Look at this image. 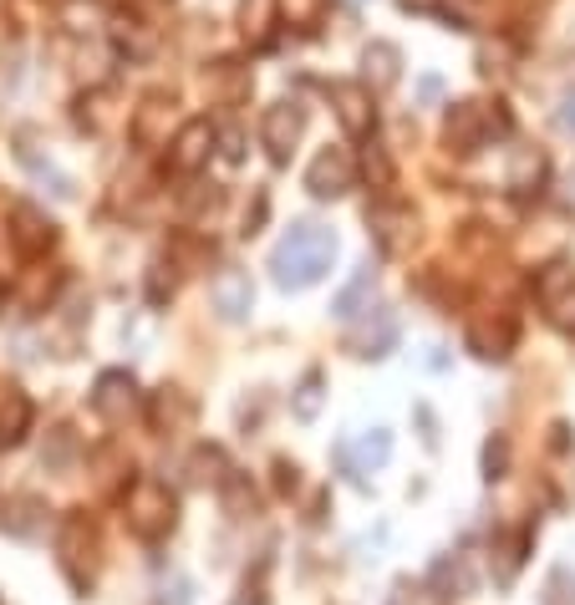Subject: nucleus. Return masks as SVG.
<instances>
[{"label": "nucleus", "instance_id": "bb28decb", "mask_svg": "<svg viewBox=\"0 0 575 605\" xmlns=\"http://www.w3.org/2000/svg\"><path fill=\"white\" fill-rule=\"evenodd\" d=\"M505 468H509V443L505 437H489L484 443V478L495 484V478H505Z\"/></svg>", "mask_w": 575, "mask_h": 605}, {"label": "nucleus", "instance_id": "f8f14e48", "mask_svg": "<svg viewBox=\"0 0 575 605\" xmlns=\"http://www.w3.org/2000/svg\"><path fill=\"white\" fill-rule=\"evenodd\" d=\"M361 82H367L377 97L392 93V87L402 82V52L392 46V41H372V46L361 52Z\"/></svg>", "mask_w": 575, "mask_h": 605}, {"label": "nucleus", "instance_id": "9b49d317", "mask_svg": "<svg viewBox=\"0 0 575 605\" xmlns=\"http://www.w3.org/2000/svg\"><path fill=\"white\" fill-rule=\"evenodd\" d=\"M138 408V382L128 371H102L93 387V412H102L108 422H122Z\"/></svg>", "mask_w": 575, "mask_h": 605}, {"label": "nucleus", "instance_id": "dca6fc26", "mask_svg": "<svg viewBox=\"0 0 575 605\" xmlns=\"http://www.w3.org/2000/svg\"><path fill=\"white\" fill-rule=\"evenodd\" d=\"M367 224H372V239L388 255H398L402 245H408V235H413V229H408L413 214H408V209H372V214H367Z\"/></svg>", "mask_w": 575, "mask_h": 605}, {"label": "nucleus", "instance_id": "2f4dec72", "mask_svg": "<svg viewBox=\"0 0 575 605\" xmlns=\"http://www.w3.org/2000/svg\"><path fill=\"white\" fill-rule=\"evenodd\" d=\"M163 605H194V601H188V580L184 575H174V601L163 595Z\"/></svg>", "mask_w": 575, "mask_h": 605}, {"label": "nucleus", "instance_id": "f257e3e1", "mask_svg": "<svg viewBox=\"0 0 575 605\" xmlns=\"http://www.w3.org/2000/svg\"><path fill=\"white\" fill-rule=\"evenodd\" d=\"M336 250L341 245H336L326 224H291L285 239L270 250V276H275L281 290H311L336 264Z\"/></svg>", "mask_w": 575, "mask_h": 605}, {"label": "nucleus", "instance_id": "6ab92c4d", "mask_svg": "<svg viewBox=\"0 0 575 605\" xmlns=\"http://www.w3.org/2000/svg\"><path fill=\"white\" fill-rule=\"evenodd\" d=\"M188 418H194V408H188V397L178 392V387H163V392L153 397V428H159V433H174Z\"/></svg>", "mask_w": 575, "mask_h": 605}, {"label": "nucleus", "instance_id": "c756f323", "mask_svg": "<svg viewBox=\"0 0 575 605\" xmlns=\"http://www.w3.org/2000/svg\"><path fill=\"white\" fill-rule=\"evenodd\" d=\"M545 316L555 321L561 331H575V290H571V295H561L555 305H545Z\"/></svg>", "mask_w": 575, "mask_h": 605}, {"label": "nucleus", "instance_id": "7c9ffc66", "mask_svg": "<svg viewBox=\"0 0 575 605\" xmlns=\"http://www.w3.org/2000/svg\"><path fill=\"white\" fill-rule=\"evenodd\" d=\"M555 128H561V132H575V87L561 97V112H555Z\"/></svg>", "mask_w": 575, "mask_h": 605}, {"label": "nucleus", "instance_id": "0eeeda50", "mask_svg": "<svg viewBox=\"0 0 575 605\" xmlns=\"http://www.w3.org/2000/svg\"><path fill=\"white\" fill-rule=\"evenodd\" d=\"M377 93L367 82H332V112L336 122L351 132V138H372L377 128Z\"/></svg>", "mask_w": 575, "mask_h": 605}, {"label": "nucleus", "instance_id": "f3484780", "mask_svg": "<svg viewBox=\"0 0 575 605\" xmlns=\"http://www.w3.org/2000/svg\"><path fill=\"white\" fill-rule=\"evenodd\" d=\"M524 550H530V529H514V534H495V585H509L524 565Z\"/></svg>", "mask_w": 575, "mask_h": 605}, {"label": "nucleus", "instance_id": "aec40b11", "mask_svg": "<svg viewBox=\"0 0 575 605\" xmlns=\"http://www.w3.org/2000/svg\"><path fill=\"white\" fill-rule=\"evenodd\" d=\"M204 82H209V93H215L219 102H240V97L250 93V77H245V66H235V62H215Z\"/></svg>", "mask_w": 575, "mask_h": 605}, {"label": "nucleus", "instance_id": "9d476101", "mask_svg": "<svg viewBox=\"0 0 575 605\" xmlns=\"http://www.w3.org/2000/svg\"><path fill=\"white\" fill-rule=\"evenodd\" d=\"M209 305L219 311V321H245L254 305V285L240 264H225L215 280H209Z\"/></svg>", "mask_w": 575, "mask_h": 605}, {"label": "nucleus", "instance_id": "412c9836", "mask_svg": "<svg viewBox=\"0 0 575 605\" xmlns=\"http://www.w3.org/2000/svg\"><path fill=\"white\" fill-rule=\"evenodd\" d=\"M575 290V264H565V260H555V264H545L535 276V301L540 305H555L561 295H571Z\"/></svg>", "mask_w": 575, "mask_h": 605}, {"label": "nucleus", "instance_id": "473e14b6", "mask_svg": "<svg viewBox=\"0 0 575 605\" xmlns=\"http://www.w3.org/2000/svg\"><path fill=\"white\" fill-rule=\"evenodd\" d=\"M438 93H443V82L438 77H423V102H433Z\"/></svg>", "mask_w": 575, "mask_h": 605}, {"label": "nucleus", "instance_id": "ddd939ff", "mask_svg": "<svg viewBox=\"0 0 575 605\" xmlns=\"http://www.w3.org/2000/svg\"><path fill=\"white\" fill-rule=\"evenodd\" d=\"M509 346H514V321L499 316H474L468 321V352L484 356V361H499V356H509Z\"/></svg>", "mask_w": 575, "mask_h": 605}, {"label": "nucleus", "instance_id": "4468645a", "mask_svg": "<svg viewBox=\"0 0 575 605\" xmlns=\"http://www.w3.org/2000/svg\"><path fill=\"white\" fill-rule=\"evenodd\" d=\"M372 305V264H361L357 276L347 280V285L336 290V301H332V316L336 321H357L361 311Z\"/></svg>", "mask_w": 575, "mask_h": 605}, {"label": "nucleus", "instance_id": "72a5a7b5", "mask_svg": "<svg viewBox=\"0 0 575 605\" xmlns=\"http://www.w3.org/2000/svg\"><path fill=\"white\" fill-rule=\"evenodd\" d=\"M402 11H438V0H402Z\"/></svg>", "mask_w": 575, "mask_h": 605}, {"label": "nucleus", "instance_id": "423d86ee", "mask_svg": "<svg viewBox=\"0 0 575 605\" xmlns=\"http://www.w3.org/2000/svg\"><path fill=\"white\" fill-rule=\"evenodd\" d=\"M392 346H398V316L392 311H382V305H367L357 321H347V352L351 356H388Z\"/></svg>", "mask_w": 575, "mask_h": 605}, {"label": "nucleus", "instance_id": "c85d7f7f", "mask_svg": "<svg viewBox=\"0 0 575 605\" xmlns=\"http://www.w3.org/2000/svg\"><path fill=\"white\" fill-rule=\"evenodd\" d=\"M219 159H225V163L245 159V132L240 128H219Z\"/></svg>", "mask_w": 575, "mask_h": 605}, {"label": "nucleus", "instance_id": "f03ea898", "mask_svg": "<svg viewBox=\"0 0 575 605\" xmlns=\"http://www.w3.org/2000/svg\"><path fill=\"white\" fill-rule=\"evenodd\" d=\"M509 132V107L505 102H454L448 118H443V143L454 148L458 159L489 148V138H505Z\"/></svg>", "mask_w": 575, "mask_h": 605}, {"label": "nucleus", "instance_id": "b1692460", "mask_svg": "<svg viewBox=\"0 0 575 605\" xmlns=\"http://www.w3.org/2000/svg\"><path fill=\"white\" fill-rule=\"evenodd\" d=\"M322 387H326L322 371H306V377H301V387H295V402H291L301 422H311L316 412H322Z\"/></svg>", "mask_w": 575, "mask_h": 605}, {"label": "nucleus", "instance_id": "a878e982", "mask_svg": "<svg viewBox=\"0 0 575 605\" xmlns=\"http://www.w3.org/2000/svg\"><path fill=\"white\" fill-rule=\"evenodd\" d=\"M438 15L454 21L458 31H474L479 26V0H438Z\"/></svg>", "mask_w": 575, "mask_h": 605}, {"label": "nucleus", "instance_id": "393cba45", "mask_svg": "<svg viewBox=\"0 0 575 605\" xmlns=\"http://www.w3.org/2000/svg\"><path fill=\"white\" fill-rule=\"evenodd\" d=\"M361 173H367L377 188H392V159L382 153V143H367V148H361Z\"/></svg>", "mask_w": 575, "mask_h": 605}, {"label": "nucleus", "instance_id": "cd10ccee", "mask_svg": "<svg viewBox=\"0 0 575 605\" xmlns=\"http://www.w3.org/2000/svg\"><path fill=\"white\" fill-rule=\"evenodd\" d=\"M545 605H575V575H571V570H555V575H550Z\"/></svg>", "mask_w": 575, "mask_h": 605}, {"label": "nucleus", "instance_id": "2eb2a0df", "mask_svg": "<svg viewBox=\"0 0 575 605\" xmlns=\"http://www.w3.org/2000/svg\"><path fill=\"white\" fill-rule=\"evenodd\" d=\"M281 26V6L275 0H240V31L254 41V46H265Z\"/></svg>", "mask_w": 575, "mask_h": 605}, {"label": "nucleus", "instance_id": "39448f33", "mask_svg": "<svg viewBox=\"0 0 575 605\" xmlns=\"http://www.w3.org/2000/svg\"><path fill=\"white\" fill-rule=\"evenodd\" d=\"M301 132H306V107H301V102L265 107V118H260V143H265L270 163H291Z\"/></svg>", "mask_w": 575, "mask_h": 605}, {"label": "nucleus", "instance_id": "1a4fd4ad", "mask_svg": "<svg viewBox=\"0 0 575 605\" xmlns=\"http://www.w3.org/2000/svg\"><path fill=\"white\" fill-rule=\"evenodd\" d=\"M215 143H219V128H209V118H188L184 128L174 132V143H169V169L199 173L204 163L215 159Z\"/></svg>", "mask_w": 575, "mask_h": 605}, {"label": "nucleus", "instance_id": "20e7f679", "mask_svg": "<svg viewBox=\"0 0 575 605\" xmlns=\"http://www.w3.org/2000/svg\"><path fill=\"white\" fill-rule=\"evenodd\" d=\"M336 458H341V468H347L351 484L367 488V474L388 468V458H392V433H388V428H367V433L347 437V443L336 447Z\"/></svg>", "mask_w": 575, "mask_h": 605}, {"label": "nucleus", "instance_id": "a211bd4d", "mask_svg": "<svg viewBox=\"0 0 575 605\" xmlns=\"http://www.w3.org/2000/svg\"><path fill=\"white\" fill-rule=\"evenodd\" d=\"M31 422V402L15 387H0V443H15Z\"/></svg>", "mask_w": 575, "mask_h": 605}, {"label": "nucleus", "instance_id": "6e6552de", "mask_svg": "<svg viewBox=\"0 0 575 605\" xmlns=\"http://www.w3.org/2000/svg\"><path fill=\"white\" fill-rule=\"evenodd\" d=\"M351 184H357V159H351L347 148H322L311 159V169H306L311 198H341Z\"/></svg>", "mask_w": 575, "mask_h": 605}, {"label": "nucleus", "instance_id": "4be33fe9", "mask_svg": "<svg viewBox=\"0 0 575 605\" xmlns=\"http://www.w3.org/2000/svg\"><path fill=\"white\" fill-rule=\"evenodd\" d=\"M540 179H545V159H540L535 148L514 153V163H509V188H514V194H530V188H540Z\"/></svg>", "mask_w": 575, "mask_h": 605}, {"label": "nucleus", "instance_id": "5701e85b", "mask_svg": "<svg viewBox=\"0 0 575 605\" xmlns=\"http://www.w3.org/2000/svg\"><path fill=\"white\" fill-rule=\"evenodd\" d=\"M15 224H21V235H15V245H21V250H31V255H36V250H46V245H52V224H46V219H41V214L36 209H15Z\"/></svg>", "mask_w": 575, "mask_h": 605}, {"label": "nucleus", "instance_id": "7ed1b4c3", "mask_svg": "<svg viewBox=\"0 0 575 605\" xmlns=\"http://www.w3.org/2000/svg\"><path fill=\"white\" fill-rule=\"evenodd\" d=\"M174 525H178L174 488L163 484V478H138L128 488V529H133L138 540H163V534H174Z\"/></svg>", "mask_w": 575, "mask_h": 605}]
</instances>
